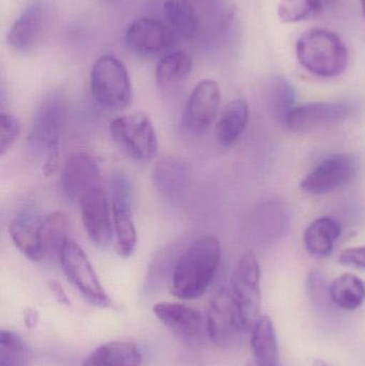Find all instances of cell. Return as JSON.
I'll return each instance as SVG.
<instances>
[{
  "label": "cell",
  "mask_w": 365,
  "mask_h": 366,
  "mask_svg": "<svg viewBox=\"0 0 365 366\" xmlns=\"http://www.w3.org/2000/svg\"><path fill=\"white\" fill-rule=\"evenodd\" d=\"M222 249L218 239L203 236L176 260L169 290L180 300H194L205 294L220 266Z\"/></svg>",
  "instance_id": "6da1fadb"
},
{
  "label": "cell",
  "mask_w": 365,
  "mask_h": 366,
  "mask_svg": "<svg viewBox=\"0 0 365 366\" xmlns=\"http://www.w3.org/2000/svg\"><path fill=\"white\" fill-rule=\"evenodd\" d=\"M66 120V103L60 92L43 97L32 115L28 133V147L34 154H43L42 173L55 174L59 164V145Z\"/></svg>",
  "instance_id": "7a4b0ae2"
},
{
  "label": "cell",
  "mask_w": 365,
  "mask_h": 366,
  "mask_svg": "<svg viewBox=\"0 0 365 366\" xmlns=\"http://www.w3.org/2000/svg\"><path fill=\"white\" fill-rule=\"evenodd\" d=\"M296 53L300 64L312 74L336 77L349 64V51L342 39L326 28H311L298 39Z\"/></svg>",
  "instance_id": "3957f363"
},
{
  "label": "cell",
  "mask_w": 365,
  "mask_h": 366,
  "mask_svg": "<svg viewBox=\"0 0 365 366\" xmlns=\"http://www.w3.org/2000/svg\"><path fill=\"white\" fill-rule=\"evenodd\" d=\"M90 89L103 109L120 111L132 100V85L128 69L113 55L101 56L91 69Z\"/></svg>",
  "instance_id": "277c9868"
},
{
  "label": "cell",
  "mask_w": 365,
  "mask_h": 366,
  "mask_svg": "<svg viewBox=\"0 0 365 366\" xmlns=\"http://www.w3.org/2000/svg\"><path fill=\"white\" fill-rule=\"evenodd\" d=\"M109 133L117 147L135 162L146 164L158 154V135L146 114L115 118L109 124Z\"/></svg>",
  "instance_id": "5b68a950"
},
{
  "label": "cell",
  "mask_w": 365,
  "mask_h": 366,
  "mask_svg": "<svg viewBox=\"0 0 365 366\" xmlns=\"http://www.w3.org/2000/svg\"><path fill=\"white\" fill-rule=\"evenodd\" d=\"M231 292L237 303L246 332L261 317V268L253 252L242 254L231 280Z\"/></svg>",
  "instance_id": "8992f818"
},
{
  "label": "cell",
  "mask_w": 365,
  "mask_h": 366,
  "mask_svg": "<svg viewBox=\"0 0 365 366\" xmlns=\"http://www.w3.org/2000/svg\"><path fill=\"white\" fill-rule=\"evenodd\" d=\"M208 333L210 342L220 348L235 347L246 332L237 303L231 290L220 288L208 303Z\"/></svg>",
  "instance_id": "52a82bcc"
},
{
  "label": "cell",
  "mask_w": 365,
  "mask_h": 366,
  "mask_svg": "<svg viewBox=\"0 0 365 366\" xmlns=\"http://www.w3.org/2000/svg\"><path fill=\"white\" fill-rule=\"evenodd\" d=\"M116 251L121 257H130L137 244V232L133 219V189L126 174L117 172L109 182Z\"/></svg>",
  "instance_id": "ba28073f"
},
{
  "label": "cell",
  "mask_w": 365,
  "mask_h": 366,
  "mask_svg": "<svg viewBox=\"0 0 365 366\" xmlns=\"http://www.w3.org/2000/svg\"><path fill=\"white\" fill-rule=\"evenodd\" d=\"M154 315L181 343L199 348L210 341L207 320L201 311L184 303L160 302L154 305Z\"/></svg>",
  "instance_id": "9c48e42d"
},
{
  "label": "cell",
  "mask_w": 365,
  "mask_h": 366,
  "mask_svg": "<svg viewBox=\"0 0 365 366\" xmlns=\"http://www.w3.org/2000/svg\"><path fill=\"white\" fill-rule=\"evenodd\" d=\"M59 262L69 281L86 300L96 307H111L109 295L101 285L91 262L79 243L69 239L60 254Z\"/></svg>",
  "instance_id": "30bf717a"
},
{
  "label": "cell",
  "mask_w": 365,
  "mask_h": 366,
  "mask_svg": "<svg viewBox=\"0 0 365 366\" xmlns=\"http://www.w3.org/2000/svg\"><path fill=\"white\" fill-rule=\"evenodd\" d=\"M221 90L216 81L203 79L195 86L182 114L181 127L191 134H201L211 126L218 115Z\"/></svg>",
  "instance_id": "8fae6325"
},
{
  "label": "cell",
  "mask_w": 365,
  "mask_h": 366,
  "mask_svg": "<svg viewBox=\"0 0 365 366\" xmlns=\"http://www.w3.org/2000/svg\"><path fill=\"white\" fill-rule=\"evenodd\" d=\"M79 206L81 222L90 241L101 249L109 247L114 237L113 215L103 185L84 196Z\"/></svg>",
  "instance_id": "7c38bea8"
},
{
  "label": "cell",
  "mask_w": 365,
  "mask_h": 366,
  "mask_svg": "<svg viewBox=\"0 0 365 366\" xmlns=\"http://www.w3.org/2000/svg\"><path fill=\"white\" fill-rule=\"evenodd\" d=\"M62 191L70 202L79 200L96 187H102L99 165L84 152L71 154L66 159L61 174Z\"/></svg>",
  "instance_id": "4fadbf2b"
},
{
  "label": "cell",
  "mask_w": 365,
  "mask_h": 366,
  "mask_svg": "<svg viewBox=\"0 0 365 366\" xmlns=\"http://www.w3.org/2000/svg\"><path fill=\"white\" fill-rule=\"evenodd\" d=\"M357 173L355 159L349 154L328 157L301 182V189L312 195L329 193L354 179Z\"/></svg>",
  "instance_id": "5bb4252c"
},
{
  "label": "cell",
  "mask_w": 365,
  "mask_h": 366,
  "mask_svg": "<svg viewBox=\"0 0 365 366\" xmlns=\"http://www.w3.org/2000/svg\"><path fill=\"white\" fill-rule=\"evenodd\" d=\"M175 40V31L169 25L151 17L133 21L124 36L126 46L141 56H154L167 51Z\"/></svg>",
  "instance_id": "9a60e30c"
},
{
  "label": "cell",
  "mask_w": 365,
  "mask_h": 366,
  "mask_svg": "<svg viewBox=\"0 0 365 366\" xmlns=\"http://www.w3.org/2000/svg\"><path fill=\"white\" fill-rule=\"evenodd\" d=\"M355 112L351 102H316L295 107L286 120L294 132H310L347 119Z\"/></svg>",
  "instance_id": "2e32d148"
},
{
  "label": "cell",
  "mask_w": 365,
  "mask_h": 366,
  "mask_svg": "<svg viewBox=\"0 0 365 366\" xmlns=\"http://www.w3.org/2000/svg\"><path fill=\"white\" fill-rule=\"evenodd\" d=\"M151 182L161 198L177 204L186 195L191 182L190 167L176 157H163L152 167Z\"/></svg>",
  "instance_id": "e0dca14e"
},
{
  "label": "cell",
  "mask_w": 365,
  "mask_h": 366,
  "mask_svg": "<svg viewBox=\"0 0 365 366\" xmlns=\"http://www.w3.org/2000/svg\"><path fill=\"white\" fill-rule=\"evenodd\" d=\"M51 16V6L44 0L28 4L6 34V42L15 51H27L42 36Z\"/></svg>",
  "instance_id": "ac0fdd59"
},
{
  "label": "cell",
  "mask_w": 365,
  "mask_h": 366,
  "mask_svg": "<svg viewBox=\"0 0 365 366\" xmlns=\"http://www.w3.org/2000/svg\"><path fill=\"white\" fill-rule=\"evenodd\" d=\"M251 350L252 360L249 366H278V339L268 316H261L251 330Z\"/></svg>",
  "instance_id": "d6986e66"
},
{
  "label": "cell",
  "mask_w": 365,
  "mask_h": 366,
  "mask_svg": "<svg viewBox=\"0 0 365 366\" xmlns=\"http://www.w3.org/2000/svg\"><path fill=\"white\" fill-rule=\"evenodd\" d=\"M141 350L131 342L114 341L103 344L84 360L83 366H141Z\"/></svg>",
  "instance_id": "ffe728a7"
},
{
  "label": "cell",
  "mask_w": 365,
  "mask_h": 366,
  "mask_svg": "<svg viewBox=\"0 0 365 366\" xmlns=\"http://www.w3.org/2000/svg\"><path fill=\"white\" fill-rule=\"evenodd\" d=\"M40 222L29 213H19L8 227L9 234L15 247L32 262L43 260L39 234Z\"/></svg>",
  "instance_id": "44dd1931"
},
{
  "label": "cell",
  "mask_w": 365,
  "mask_h": 366,
  "mask_svg": "<svg viewBox=\"0 0 365 366\" xmlns=\"http://www.w3.org/2000/svg\"><path fill=\"white\" fill-rule=\"evenodd\" d=\"M249 105L242 99H236L225 105L216 124V139L224 147L237 143L249 122Z\"/></svg>",
  "instance_id": "7402d4cb"
},
{
  "label": "cell",
  "mask_w": 365,
  "mask_h": 366,
  "mask_svg": "<svg viewBox=\"0 0 365 366\" xmlns=\"http://www.w3.org/2000/svg\"><path fill=\"white\" fill-rule=\"evenodd\" d=\"M69 221L64 213H49L40 222L41 249L43 259H59L60 254L69 240Z\"/></svg>",
  "instance_id": "603a6c76"
},
{
  "label": "cell",
  "mask_w": 365,
  "mask_h": 366,
  "mask_svg": "<svg viewBox=\"0 0 365 366\" xmlns=\"http://www.w3.org/2000/svg\"><path fill=\"white\" fill-rule=\"evenodd\" d=\"M340 234L341 227L336 219L328 217H319L304 232V247L311 255L326 257L331 253Z\"/></svg>",
  "instance_id": "cb8c5ba5"
},
{
  "label": "cell",
  "mask_w": 365,
  "mask_h": 366,
  "mask_svg": "<svg viewBox=\"0 0 365 366\" xmlns=\"http://www.w3.org/2000/svg\"><path fill=\"white\" fill-rule=\"evenodd\" d=\"M329 292L334 305L344 311H355L365 300V283L353 273H345L334 280Z\"/></svg>",
  "instance_id": "d4e9b609"
},
{
  "label": "cell",
  "mask_w": 365,
  "mask_h": 366,
  "mask_svg": "<svg viewBox=\"0 0 365 366\" xmlns=\"http://www.w3.org/2000/svg\"><path fill=\"white\" fill-rule=\"evenodd\" d=\"M165 17L169 27L180 36L192 39L199 28V19L196 9L188 0H167L164 2Z\"/></svg>",
  "instance_id": "484cf974"
},
{
  "label": "cell",
  "mask_w": 365,
  "mask_h": 366,
  "mask_svg": "<svg viewBox=\"0 0 365 366\" xmlns=\"http://www.w3.org/2000/svg\"><path fill=\"white\" fill-rule=\"evenodd\" d=\"M295 89L284 77H271L266 84V102L278 122L286 124L287 118L295 109Z\"/></svg>",
  "instance_id": "4316f807"
},
{
  "label": "cell",
  "mask_w": 365,
  "mask_h": 366,
  "mask_svg": "<svg viewBox=\"0 0 365 366\" xmlns=\"http://www.w3.org/2000/svg\"><path fill=\"white\" fill-rule=\"evenodd\" d=\"M193 62L186 51H171L163 56L156 70V84L169 88L184 81L192 71Z\"/></svg>",
  "instance_id": "83f0119b"
},
{
  "label": "cell",
  "mask_w": 365,
  "mask_h": 366,
  "mask_svg": "<svg viewBox=\"0 0 365 366\" xmlns=\"http://www.w3.org/2000/svg\"><path fill=\"white\" fill-rule=\"evenodd\" d=\"M321 11V0H280L278 4L279 19L287 24L314 19Z\"/></svg>",
  "instance_id": "f1b7e54d"
},
{
  "label": "cell",
  "mask_w": 365,
  "mask_h": 366,
  "mask_svg": "<svg viewBox=\"0 0 365 366\" xmlns=\"http://www.w3.org/2000/svg\"><path fill=\"white\" fill-rule=\"evenodd\" d=\"M30 352L25 342L11 331L0 333V366H29Z\"/></svg>",
  "instance_id": "f546056e"
},
{
  "label": "cell",
  "mask_w": 365,
  "mask_h": 366,
  "mask_svg": "<svg viewBox=\"0 0 365 366\" xmlns=\"http://www.w3.org/2000/svg\"><path fill=\"white\" fill-rule=\"evenodd\" d=\"M21 132V124L16 116L2 112L0 115V156L4 157L14 145Z\"/></svg>",
  "instance_id": "4dcf8cb0"
},
{
  "label": "cell",
  "mask_w": 365,
  "mask_h": 366,
  "mask_svg": "<svg viewBox=\"0 0 365 366\" xmlns=\"http://www.w3.org/2000/svg\"><path fill=\"white\" fill-rule=\"evenodd\" d=\"M330 284L321 271L315 270L309 275L308 288L311 299L316 307H326L332 302L329 292Z\"/></svg>",
  "instance_id": "1f68e13d"
},
{
  "label": "cell",
  "mask_w": 365,
  "mask_h": 366,
  "mask_svg": "<svg viewBox=\"0 0 365 366\" xmlns=\"http://www.w3.org/2000/svg\"><path fill=\"white\" fill-rule=\"evenodd\" d=\"M339 260L345 266L365 268V247L345 249L341 253Z\"/></svg>",
  "instance_id": "d6a6232c"
},
{
  "label": "cell",
  "mask_w": 365,
  "mask_h": 366,
  "mask_svg": "<svg viewBox=\"0 0 365 366\" xmlns=\"http://www.w3.org/2000/svg\"><path fill=\"white\" fill-rule=\"evenodd\" d=\"M49 287L51 290V294L55 297L56 300L60 303V305H70V300H69L68 295H66V290L62 287L61 284L58 281L49 282Z\"/></svg>",
  "instance_id": "836d02e7"
},
{
  "label": "cell",
  "mask_w": 365,
  "mask_h": 366,
  "mask_svg": "<svg viewBox=\"0 0 365 366\" xmlns=\"http://www.w3.org/2000/svg\"><path fill=\"white\" fill-rule=\"evenodd\" d=\"M36 312L32 311V310H28L27 313H26L25 316V324L27 327H34L36 326Z\"/></svg>",
  "instance_id": "e575fe53"
},
{
  "label": "cell",
  "mask_w": 365,
  "mask_h": 366,
  "mask_svg": "<svg viewBox=\"0 0 365 366\" xmlns=\"http://www.w3.org/2000/svg\"><path fill=\"white\" fill-rule=\"evenodd\" d=\"M312 366H329V365L326 363L325 361L321 360V359H317V360L314 361Z\"/></svg>",
  "instance_id": "d590c367"
},
{
  "label": "cell",
  "mask_w": 365,
  "mask_h": 366,
  "mask_svg": "<svg viewBox=\"0 0 365 366\" xmlns=\"http://www.w3.org/2000/svg\"><path fill=\"white\" fill-rule=\"evenodd\" d=\"M360 2H361L362 12H364L365 16V0H360Z\"/></svg>",
  "instance_id": "8d00e7d4"
}]
</instances>
